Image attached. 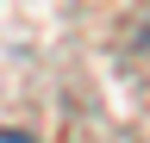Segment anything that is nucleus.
<instances>
[{
  "instance_id": "nucleus-1",
  "label": "nucleus",
  "mask_w": 150,
  "mask_h": 143,
  "mask_svg": "<svg viewBox=\"0 0 150 143\" xmlns=\"http://www.w3.org/2000/svg\"><path fill=\"white\" fill-rule=\"evenodd\" d=\"M0 143H31V137H19V131H0Z\"/></svg>"
}]
</instances>
